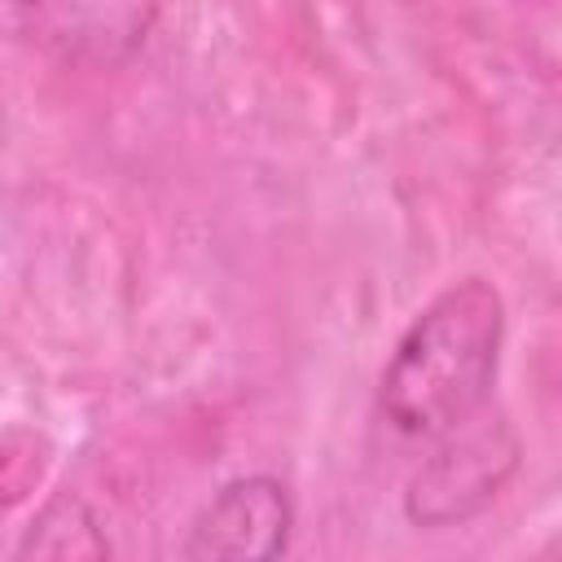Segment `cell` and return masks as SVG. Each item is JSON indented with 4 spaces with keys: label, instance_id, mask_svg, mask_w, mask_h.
<instances>
[{
    "label": "cell",
    "instance_id": "obj_1",
    "mask_svg": "<svg viewBox=\"0 0 562 562\" xmlns=\"http://www.w3.org/2000/svg\"><path fill=\"white\" fill-rule=\"evenodd\" d=\"M505 338V303L492 281L465 277L439 290L400 334L378 413L404 439H443L487 408Z\"/></svg>",
    "mask_w": 562,
    "mask_h": 562
},
{
    "label": "cell",
    "instance_id": "obj_2",
    "mask_svg": "<svg viewBox=\"0 0 562 562\" xmlns=\"http://www.w3.org/2000/svg\"><path fill=\"white\" fill-rule=\"evenodd\" d=\"M518 465V439L505 417L487 422L474 413L465 426L439 439L435 457L413 474L404 514L417 527H452L474 518Z\"/></svg>",
    "mask_w": 562,
    "mask_h": 562
},
{
    "label": "cell",
    "instance_id": "obj_3",
    "mask_svg": "<svg viewBox=\"0 0 562 562\" xmlns=\"http://www.w3.org/2000/svg\"><path fill=\"white\" fill-rule=\"evenodd\" d=\"M294 505L281 479L246 474L224 483L193 518L184 562H277L290 544Z\"/></svg>",
    "mask_w": 562,
    "mask_h": 562
},
{
    "label": "cell",
    "instance_id": "obj_4",
    "mask_svg": "<svg viewBox=\"0 0 562 562\" xmlns=\"http://www.w3.org/2000/svg\"><path fill=\"white\" fill-rule=\"evenodd\" d=\"M40 44H48L61 61H83V66H119L127 61L140 44L145 31L154 22V9H132V4H114V9H26L22 13Z\"/></svg>",
    "mask_w": 562,
    "mask_h": 562
},
{
    "label": "cell",
    "instance_id": "obj_5",
    "mask_svg": "<svg viewBox=\"0 0 562 562\" xmlns=\"http://www.w3.org/2000/svg\"><path fill=\"white\" fill-rule=\"evenodd\" d=\"M13 562H110L97 518L79 496H57L22 536Z\"/></svg>",
    "mask_w": 562,
    "mask_h": 562
}]
</instances>
